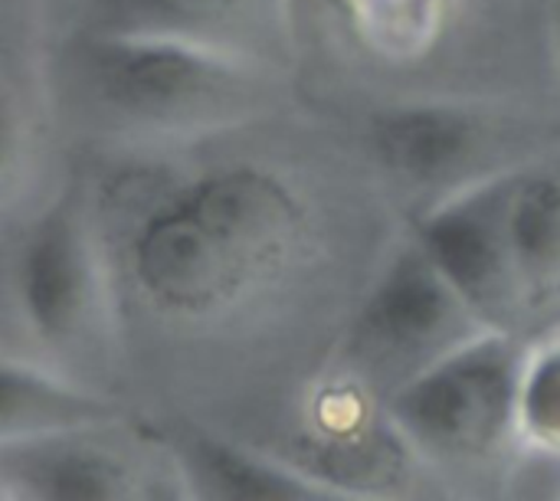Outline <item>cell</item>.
<instances>
[{
	"mask_svg": "<svg viewBox=\"0 0 560 501\" xmlns=\"http://www.w3.org/2000/svg\"><path fill=\"white\" fill-rule=\"evenodd\" d=\"M305 236L299 194L266 167L233 164L187 180L135 223L128 272L158 312L210 322L282 282Z\"/></svg>",
	"mask_w": 560,
	"mask_h": 501,
	"instance_id": "1",
	"label": "cell"
},
{
	"mask_svg": "<svg viewBox=\"0 0 560 501\" xmlns=\"http://www.w3.org/2000/svg\"><path fill=\"white\" fill-rule=\"evenodd\" d=\"M420 249L472 315L515 335L560 305V174L482 180L420 223Z\"/></svg>",
	"mask_w": 560,
	"mask_h": 501,
	"instance_id": "2",
	"label": "cell"
},
{
	"mask_svg": "<svg viewBox=\"0 0 560 501\" xmlns=\"http://www.w3.org/2000/svg\"><path fill=\"white\" fill-rule=\"evenodd\" d=\"M256 59L177 36L102 30L79 46V85L105 115L151 131L240 118L259 89Z\"/></svg>",
	"mask_w": 560,
	"mask_h": 501,
	"instance_id": "3",
	"label": "cell"
},
{
	"mask_svg": "<svg viewBox=\"0 0 560 501\" xmlns=\"http://www.w3.org/2000/svg\"><path fill=\"white\" fill-rule=\"evenodd\" d=\"M525 358L509 331H479L404 381L390 417L433 456H486L518 430Z\"/></svg>",
	"mask_w": 560,
	"mask_h": 501,
	"instance_id": "4",
	"label": "cell"
},
{
	"mask_svg": "<svg viewBox=\"0 0 560 501\" xmlns=\"http://www.w3.org/2000/svg\"><path fill=\"white\" fill-rule=\"evenodd\" d=\"M479 331L489 328L472 315L420 246L390 266L358 322L364 351L381 361H420V368Z\"/></svg>",
	"mask_w": 560,
	"mask_h": 501,
	"instance_id": "5",
	"label": "cell"
},
{
	"mask_svg": "<svg viewBox=\"0 0 560 501\" xmlns=\"http://www.w3.org/2000/svg\"><path fill=\"white\" fill-rule=\"evenodd\" d=\"M13 282L30 328L46 345L82 335L98 308V266L82 220L69 207L36 220L13 263Z\"/></svg>",
	"mask_w": 560,
	"mask_h": 501,
	"instance_id": "6",
	"label": "cell"
},
{
	"mask_svg": "<svg viewBox=\"0 0 560 501\" xmlns=\"http://www.w3.org/2000/svg\"><path fill=\"white\" fill-rule=\"evenodd\" d=\"M102 30L177 36L262 62L289 36L292 0H98Z\"/></svg>",
	"mask_w": 560,
	"mask_h": 501,
	"instance_id": "7",
	"label": "cell"
},
{
	"mask_svg": "<svg viewBox=\"0 0 560 501\" xmlns=\"http://www.w3.org/2000/svg\"><path fill=\"white\" fill-rule=\"evenodd\" d=\"M105 427V423H102ZM102 427L46 433L3 443V476L20 482L23 496L56 501L135 499L141 482V463L102 446L92 433Z\"/></svg>",
	"mask_w": 560,
	"mask_h": 501,
	"instance_id": "8",
	"label": "cell"
},
{
	"mask_svg": "<svg viewBox=\"0 0 560 501\" xmlns=\"http://www.w3.org/2000/svg\"><path fill=\"white\" fill-rule=\"evenodd\" d=\"M476 121L453 108H404L377 125L384 161L417 180H440L459 171L476 151Z\"/></svg>",
	"mask_w": 560,
	"mask_h": 501,
	"instance_id": "9",
	"label": "cell"
},
{
	"mask_svg": "<svg viewBox=\"0 0 560 501\" xmlns=\"http://www.w3.org/2000/svg\"><path fill=\"white\" fill-rule=\"evenodd\" d=\"M108 410L36 371H20L13 361L3 364V443L30 440L46 433L102 427Z\"/></svg>",
	"mask_w": 560,
	"mask_h": 501,
	"instance_id": "10",
	"label": "cell"
},
{
	"mask_svg": "<svg viewBox=\"0 0 560 501\" xmlns=\"http://www.w3.org/2000/svg\"><path fill=\"white\" fill-rule=\"evenodd\" d=\"M190 476L220 499H338V492L318 489L312 479L213 440H200L190 450Z\"/></svg>",
	"mask_w": 560,
	"mask_h": 501,
	"instance_id": "11",
	"label": "cell"
},
{
	"mask_svg": "<svg viewBox=\"0 0 560 501\" xmlns=\"http://www.w3.org/2000/svg\"><path fill=\"white\" fill-rule=\"evenodd\" d=\"M354 30L390 56L420 53L440 26V0H335Z\"/></svg>",
	"mask_w": 560,
	"mask_h": 501,
	"instance_id": "12",
	"label": "cell"
},
{
	"mask_svg": "<svg viewBox=\"0 0 560 501\" xmlns=\"http://www.w3.org/2000/svg\"><path fill=\"white\" fill-rule=\"evenodd\" d=\"M518 433L560 453V345L525 358L518 391Z\"/></svg>",
	"mask_w": 560,
	"mask_h": 501,
	"instance_id": "13",
	"label": "cell"
},
{
	"mask_svg": "<svg viewBox=\"0 0 560 501\" xmlns=\"http://www.w3.org/2000/svg\"><path fill=\"white\" fill-rule=\"evenodd\" d=\"M558 49H560V7H558Z\"/></svg>",
	"mask_w": 560,
	"mask_h": 501,
	"instance_id": "14",
	"label": "cell"
}]
</instances>
